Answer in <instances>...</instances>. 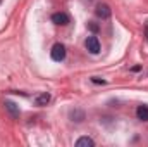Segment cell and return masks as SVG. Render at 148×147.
I'll return each mask as SVG.
<instances>
[{
  "mask_svg": "<svg viewBox=\"0 0 148 147\" xmlns=\"http://www.w3.org/2000/svg\"><path fill=\"white\" fill-rule=\"evenodd\" d=\"M50 57H52L53 61H57V62L64 61V59H66V47H64L62 43H55V45L52 47V50H50Z\"/></svg>",
  "mask_w": 148,
  "mask_h": 147,
  "instance_id": "cell-1",
  "label": "cell"
},
{
  "mask_svg": "<svg viewBox=\"0 0 148 147\" xmlns=\"http://www.w3.org/2000/svg\"><path fill=\"white\" fill-rule=\"evenodd\" d=\"M84 45H86V49H88L90 54H98V52H100V42H98V38L95 37V35H91V37L86 38Z\"/></svg>",
  "mask_w": 148,
  "mask_h": 147,
  "instance_id": "cell-2",
  "label": "cell"
},
{
  "mask_svg": "<svg viewBox=\"0 0 148 147\" xmlns=\"http://www.w3.org/2000/svg\"><path fill=\"white\" fill-rule=\"evenodd\" d=\"M95 14H97L100 19H109L110 14H112V10H110V7H109L107 3H98L97 9H95Z\"/></svg>",
  "mask_w": 148,
  "mask_h": 147,
  "instance_id": "cell-3",
  "label": "cell"
},
{
  "mask_svg": "<svg viewBox=\"0 0 148 147\" xmlns=\"http://www.w3.org/2000/svg\"><path fill=\"white\" fill-rule=\"evenodd\" d=\"M52 23H55L57 26H66L69 24V16L66 12H55L52 16Z\"/></svg>",
  "mask_w": 148,
  "mask_h": 147,
  "instance_id": "cell-4",
  "label": "cell"
},
{
  "mask_svg": "<svg viewBox=\"0 0 148 147\" xmlns=\"http://www.w3.org/2000/svg\"><path fill=\"white\" fill-rule=\"evenodd\" d=\"M50 94L48 92H41V94H38L36 97H35V104L40 106V107H43V106H47L48 102H50Z\"/></svg>",
  "mask_w": 148,
  "mask_h": 147,
  "instance_id": "cell-5",
  "label": "cell"
},
{
  "mask_svg": "<svg viewBox=\"0 0 148 147\" xmlns=\"http://www.w3.org/2000/svg\"><path fill=\"white\" fill-rule=\"evenodd\" d=\"M5 109H7V112L14 118V119H17L19 118V107H17V104H14V102H10V101H5Z\"/></svg>",
  "mask_w": 148,
  "mask_h": 147,
  "instance_id": "cell-6",
  "label": "cell"
},
{
  "mask_svg": "<svg viewBox=\"0 0 148 147\" xmlns=\"http://www.w3.org/2000/svg\"><path fill=\"white\" fill-rule=\"evenodd\" d=\"M95 146V140L90 139V137H81L76 140V147H93Z\"/></svg>",
  "mask_w": 148,
  "mask_h": 147,
  "instance_id": "cell-7",
  "label": "cell"
},
{
  "mask_svg": "<svg viewBox=\"0 0 148 147\" xmlns=\"http://www.w3.org/2000/svg\"><path fill=\"white\" fill-rule=\"evenodd\" d=\"M136 116H138V119H141V121H148V106H140V107L136 109Z\"/></svg>",
  "mask_w": 148,
  "mask_h": 147,
  "instance_id": "cell-8",
  "label": "cell"
},
{
  "mask_svg": "<svg viewBox=\"0 0 148 147\" xmlns=\"http://www.w3.org/2000/svg\"><path fill=\"white\" fill-rule=\"evenodd\" d=\"M88 28H90L91 31H98V26H97L95 23H90V24H88Z\"/></svg>",
  "mask_w": 148,
  "mask_h": 147,
  "instance_id": "cell-9",
  "label": "cell"
},
{
  "mask_svg": "<svg viewBox=\"0 0 148 147\" xmlns=\"http://www.w3.org/2000/svg\"><path fill=\"white\" fill-rule=\"evenodd\" d=\"M91 81L93 83H102V85L105 83V80H100V78H91Z\"/></svg>",
  "mask_w": 148,
  "mask_h": 147,
  "instance_id": "cell-10",
  "label": "cell"
}]
</instances>
